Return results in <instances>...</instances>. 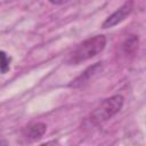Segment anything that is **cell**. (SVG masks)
Returning a JSON list of instances; mask_svg holds the SVG:
<instances>
[{"label": "cell", "instance_id": "obj_1", "mask_svg": "<svg viewBox=\"0 0 146 146\" xmlns=\"http://www.w3.org/2000/svg\"><path fill=\"white\" fill-rule=\"evenodd\" d=\"M106 46V38L103 34H98L91 36L84 41H82L68 56L67 64L68 65H78L88 59L94 58L98 54H100Z\"/></svg>", "mask_w": 146, "mask_h": 146}, {"label": "cell", "instance_id": "obj_2", "mask_svg": "<svg viewBox=\"0 0 146 146\" xmlns=\"http://www.w3.org/2000/svg\"><path fill=\"white\" fill-rule=\"evenodd\" d=\"M124 104V98L121 95H114L104 99L89 115V122L92 125L102 124L119 113Z\"/></svg>", "mask_w": 146, "mask_h": 146}, {"label": "cell", "instance_id": "obj_3", "mask_svg": "<svg viewBox=\"0 0 146 146\" xmlns=\"http://www.w3.org/2000/svg\"><path fill=\"white\" fill-rule=\"evenodd\" d=\"M133 9V2L132 0L127 1L125 3H123L119 9H116L112 15H110L103 23V29H110L113 27L115 25H117L119 23H121L122 21H124L132 11Z\"/></svg>", "mask_w": 146, "mask_h": 146}, {"label": "cell", "instance_id": "obj_4", "mask_svg": "<svg viewBox=\"0 0 146 146\" xmlns=\"http://www.w3.org/2000/svg\"><path fill=\"white\" fill-rule=\"evenodd\" d=\"M102 67H103V63H96L91 66H89L86 71H83V73H81L76 79H74L72 81V83H70V87H73V88H79V87H82L84 86L86 83H88L97 73H99L102 71Z\"/></svg>", "mask_w": 146, "mask_h": 146}, {"label": "cell", "instance_id": "obj_5", "mask_svg": "<svg viewBox=\"0 0 146 146\" xmlns=\"http://www.w3.org/2000/svg\"><path fill=\"white\" fill-rule=\"evenodd\" d=\"M47 131V125L46 123L43 122H36V123H33L31 125H29L25 131H24V136L27 138V139H31V140H36L39 138H41Z\"/></svg>", "mask_w": 146, "mask_h": 146}, {"label": "cell", "instance_id": "obj_6", "mask_svg": "<svg viewBox=\"0 0 146 146\" xmlns=\"http://www.w3.org/2000/svg\"><path fill=\"white\" fill-rule=\"evenodd\" d=\"M138 43H139V39L137 35H130L129 38H127L122 44H121V50L124 55H132L136 52L137 48H138Z\"/></svg>", "mask_w": 146, "mask_h": 146}, {"label": "cell", "instance_id": "obj_7", "mask_svg": "<svg viewBox=\"0 0 146 146\" xmlns=\"http://www.w3.org/2000/svg\"><path fill=\"white\" fill-rule=\"evenodd\" d=\"M9 63H10V58L6 55V52L0 51V71L2 73H6L9 70Z\"/></svg>", "mask_w": 146, "mask_h": 146}, {"label": "cell", "instance_id": "obj_8", "mask_svg": "<svg viewBox=\"0 0 146 146\" xmlns=\"http://www.w3.org/2000/svg\"><path fill=\"white\" fill-rule=\"evenodd\" d=\"M50 3H52V5H62V3H64V2H66V1H68V0H48Z\"/></svg>", "mask_w": 146, "mask_h": 146}, {"label": "cell", "instance_id": "obj_9", "mask_svg": "<svg viewBox=\"0 0 146 146\" xmlns=\"http://www.w3.org/2000/svg\"><path fill=\"white\" fill-rule=\"evenodd\" d=\"M0 144H5V143H3V141H0Z\"/></svg>", "mask_w": 146, "mask_h": 146}]
</instances>
